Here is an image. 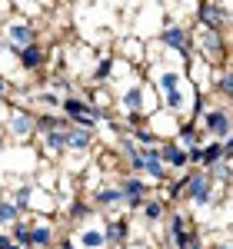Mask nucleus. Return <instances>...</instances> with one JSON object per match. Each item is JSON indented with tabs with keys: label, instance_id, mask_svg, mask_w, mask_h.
I'll return each instance as SVG.
<instances>
[{
	"label": "nucleus",
	"instance_id": "27",
	"mask_svg": "<svg viewBox=\"0 0 233 249\" xmlns=\"http://www.w3.org/2000/svg\"><path fill=\"white\" fill-rule=\"evenodd\" d=\"M10 7L17 10V17H37L40 14V7H37V0H10Z\"/></svg>",
	"mask_w": 233,
	"mask_h": 249
},
{
	"label": "nucleus",
	"instance_id": "33",
	"mask_svg": "<svg viewBox=\"0 0 233 249\" xmlns=\"http://www.w3.org/2000/svg\"><path fill=\"white\" fill-rule=\"evenodd\" d=\"M54 3H57V0H37V7H40V14H43V10H47V7H54Z\"/></svg>",
	"mask_w": 233,
	"mask_h": 249
},
{
	"label": "nucleus",
	"instance_id": "1",
	"mask_svg": "<svg viewBox=\"0 0 233 249\" xmlns=\"http://www.w3.org/2000/svg\"><path fill=\"white\" fill-rule=\"evenodd\" d=\"M183 199L194 206L196 213H214L216 206V183L207 170H187V190Z\"/></svg>",
	"mask_w": 233,
	"mask_h": 249
},
{
	"label": "nucleus",
	"instance_id": "28",
	"mask_svg": "<svg viewBox=\"0 0 233 249\" xmlns=\"http://www.w3.org/2000/svg\"><path fill=\"white\" fill-rule=\"evenodd\" d=\"M0 249H20L17 243H14V236H10L7 230H0Z\"/></svg>",
	"mask_w": 233,
	"mask_h": 249
},
{
	"label": "nucleus",
	"instance_id": "10",
	"mask_svg": "<svg viewBox=\"0 0 233 249\" xmlns=\"http://www.w3.org/2000/svg\"><path fill=\"white\" fill-rule=\"evenodd\" d=\"M194 17L200 27H207V30H220V34H227V27H230V10L227 7H220L216 0H200L194 10Z\"/></svg>",
	"mask_w": 233,
	"mask_h": 249
},
{
	"label": "nucleus",
	"instance_id": "23",
	"mask_svg": "<svg viewBox=\"0 0 233 249\" xmlns=\"http://www.w3.org/2000/svg\"><path fill=\"white\" fill-rule=\"evenodd\" d=\"M57 210V196L54 193H47V190H37L34 186V193H30V206H27V213H54Z\"/></svg>",
	"mask_w": 233,
	"mask_h": 249
},
{
	"label": "nucleus",
	"instance_id": "15",
	"mask_svg": "<svg viewBox=\"0 0 233 249\" xmlns=\"http://www.w3.org/2000/svg\"><path fill=\"white\" fill-rule=\"evenodd\" d=\"M17 67L20 73H40L43 67H47V50L37 43H30V47H23V50H17Z\"/></svg>",
	"mask_w": 233,
	"mask_h": 249
},
{
	"label": "nucleus",
	"instance_id": "32",
	"mask_svg": "<svg viewBox=\"0 0 233 249\" xmlns=\"http://www.w3.org/2000/svg\"><path fill=\"white\" fill-rule=\"evenodd\" d=\"M60 249H80V246H77V243H74V236H67V239L60 243Z\"/></svg>",
	"mask_w": 233,
	"mask_h": 249
},
{
	"label": "nucleus",
	"instance_id": "25",
	"mask_svg": "<svg viewBox=\"0 0 233 249\" xmlns=\"http://www.w3.org/2000/svg\"><path fill=\"white\" fill-rule=\"evenodd\" d=\"M20 216H23V213H20L17 206L7 199V196H0V230H10V226L17 223Z\"/></svg>",
	"mask_w": 233,
	"mask_h": 249
},
{
	"label": "nucleus",
	"instance_id": "17",
	"mask_svg": "<svg viewBox=\"0 0 233 249\" xmlns=\"http://www.w3.org/2000/svg\"><path fill=\"white\" fill-rule=\"evenodd\" d=\"M120 60L130 63V67H136V70H143V60H147V40L123 37V40H120Z\"/></svg>",
	"mask_w": 233,
	"mask_h": 249
},
{
	"label": "nucleus",
	"instance_id": "16",
	"mask_svg": "<svg viewBox=\"0 0 233 249\" xmlns=\"http://www.w3.org/2000/svg\"><path fill=\"white\" fill-rule=\"evenodd\" d=\"M74 243L80 249H107V239H103V226H100L97 219H87V223H80L77 236H74Z\"/></svg>",
	"mask_w": 233,
	"mask_h": 249
},
{
	"label": "nucleus",
	"instance_id": "13",
	"mask_svg": "<svg viewBox=\"0 0 233 249\" xmlns=\"http://www.w3.org/2000/svg\"><path fill=\"white\" fill-rule=\"evenodd\" d=\"M156 156H160V163L167 166L170 176H174V173L180 176V173L187 170V153L176 146L174 140H160V143H156Z\"/></svg>",
	"mask_w": 233,
	"mask_h": 249
},
{
	"label": "nucleus",
	"instance_id": "2",
	"mask_svg": "<svg viewBox=\"0 0 233 249\" xmlns=\"http://www.w3.org/2000/svg\"><path fill=\"white\" fill-rule=\"evenodd\" d=\"M190 37H194V53L203 60V63H210L214 70L223 67V63H230V57H227V34L196 27V30H190Z\"/></svg>",
	"mask_w": 233,
	"mask_h": 249
},
{
	"label": "nucleus",
	"instance_id": "29",
	"mask_svg": "<svg viewBox=\"0 0 233 249\" xmlns=\"http://www.w3.org/2000/svg\"><path fill=\"white\" fill-rule=\"evenodd\" d=\"M10 90H14V87H10V80L0 77V103H7V100H10Z\"/></svg>",
	"mask_w": 233,
	"mask_h": 249
},
{
	"label": "nucleus",
	"instance_id": "4",
	"mask_svg": "<svg viewBox=\"0 0 233 249\" xmlns=\"http://www.w3.org/2000/svg\"><path fill=\"white\" fill-rule=\"evenodd\" d=\"M156 47L167 50L170 57L187 60L194 53V37H190V30H187L183 23H176L174 17H163V27H160V34H156Z\"/></svg>",
	"mask_w": 233,
	"mask_h": 249
},
{
	"label": "nucleus",
	"instance_id": "18",
	"mask_svg": "<svg viewBox=\"0 0 233 249\" xmlns=\"http://www.w3.org/2000/svg\"><path fill=\"white\" fill-rule=\"evenodd\" d=\"M100 226H103V239H107V246H123V243H127V236H130V223H127L123 216L103 219Z\"/></svg>",
	"mask_w": 233,
	"mask_h": 249
},
{
	"label": "nucleus",
	"instance_id": "8",
	"mask_svg": "<svg viewBox=\"0 0 233 249\" xmlns=\"http://www.w3.org/2000/svg\"><path fill=\"white\" fill-rule=\"evenodd\" d=\"M3 130L10 133V140L27 143L30 136H37L34 113H30V110H23V107H10V110H7V116H3Z\"/></svg>",
	"mask_w": 233,
	"mask_h": 249
},
{
	"label": "nucleus",
	"instance_id": "11",
	"mask_svg": "<svg viewBox=\"0 0 233 249\" xmlns=\"http://www.w3.org/2000/svg\"><path fill=\"white\" fill-rule=\"evenodd\" d=\"M67 130H70V123H60L54 130H43L40 136V153L50 156V160H60V156L67 153Z\"/></svg>",
	"mask_w": 233,
	"mask_h": 249
},
{
	"label": "nucleus",
	"instance_id": "12",
	"mask_svg": "<svg viewBox=\"0 0 233 249\" xmlns=\"http://www.w3.org/2000/svg\"><path fill=\"white\" fill-rule=\"evenodd\" d=\"M90 206L97 213H116L123 210V193L116 190V183H100L90 196Z\"/></svg>",
	"mask_w": 233,
	"mask_h": 249
},
{
	"label": "nucleus",
	"instance_id": "35",
	"mask_svg": "<svg viewBox=\"0 0 233 249\" xmlns=\"http://www.w3.org/2000/svg\"><path fill=\"white\" fill-rule=\"evenodd\" d=\"M127 3H130V7H136V3H140V0H127Z\"/></svg>",
	"mask_w": 233,
	"mask_h": 249
},
{
	"label": "nucleus",
	"instance_id": "34",
	"mask_svg": "<svg viewBox=\"0 0 233 249\" xmlns=\"http://www.w3.org/2000/svg\"><path fill=\"white\" fill-rule=\"evenodd\" d=\"M207 249H230V243L223 239V243H216V246H207Z\"/></svg>",
	"mask_w": 233,
	"mask_h": 249
},
{
	"label": "nucleus",
	"instance_id": "14",
	"mask_svg": "<svg viewBox=\"0 0 233 249\" xmlns=\"http://www.w3.org/2000/svg\"><path fill=\"white\" fill-rule=\"evenodd\" d=\"M54 243H57V230H54V223H47L43 216H34L27 249H54Z\"/></svg>",
	"mask_w": 233,
	"mask_h": 249
},
{
	"label": "nucleus",
	"instance_id": "26",
	"mask_svg": "<svg viewBox=\"0 0 233 249\" xmlns=\"http://www.w3.org/2000/svg\"><path fill=\"white\" fill-rule=\"evenodd\" d=\"M30 193H34V183H20L17 190L10 193V203H14L20 213H27V206H30Z\"/></svg>",
	"mask_w": 233,
	"mask_h": 249
},
{
	"label": "nucleus",
	"instance_id": "30",
	"mask_svg": "<svg viewBox=\"0 0 233 249\" xmlns=\"http://www.w3.org/2000/svg\"><path fill=\"white\" fill-rule=\"evenodd\" d=\"M10 10H14V7H10V0H0V20L10 17Z\"/></svg>",
	"mask_w": 233,
	"mask_h": 249
},
{
	"label": "nucleus",
	"instance_id": "9",
	"mask_svg": "<svg viewBox=\"0 0 233 249\" xmlns=\"http://www.w3.org/2000/svg\"><path fill=\"white\" fill-rule=\"evenodd\" d=\"M116 190L123 193V210L130 213H140V206H143V199L150 196V183L143 179V176H120L116 179Z\"/></svg>",
	"mask_w": 233,
	"mask_h": 249
},
{
	"label": "nucleus",
	"instance_id": "6",
	"mask_svg": "<svg viewBox=\"0 0 233 249\" xmlns=\"http://www.w3.org/2000/svg\"><path fill=\"white\" fill-rule=\"evenodd\" d=\"M0 34L7 40V47L10 50H23V47H30V43H37V23L27 17H7V23L0 27Z\"/></svg>",
	"mask_w": 233,
	"mask_h": 249
},
{
	"label": "nucleus",
	"instance_id": "3",
	"mask_svg": "<svg viewBox=\"0 0 233 249\" xmlns=\"http://www.w3.org/2000/svg\"><path fill=\"white\" fill-rule=\"evenodd\" d=\"M196 130H200V136L203 140H230V103H220V107H214V103H207L200 113H196Z\"/></svg>",
	"mask_w": 233,
	"mask_h": 249
},
{
	"label": "nucleus",
	"instance_id": "19",
	"mask_svg": "<svg viewBox=\"0 0 233 249\" xmlns=\"http://www.w3.org/2000/svg\"><path fill=\"white\" fill-rule=\"evenodd\" d=\"M94 143H97V136L90 133V130H80V126H70V130H67V153L87 156L94 150Z\"/></svg>",
	"mask_w": 233,
	"mask_h": 249
},
{
	"label": "nucleus",
	"instance_id": "7",
	"mask_svg": "<svg viewBox=\"0 0 233 249\" xmlns=\"http://www.w3.org/2000/svg\"><path fill=\"white\" fill-rule=\"evenodd\" d=\"M163 223H167V239H170V246H174V249H187L190 243H194L196 226H194V219H190L183 210L167 213Z\"/></svg>",
	"mask_w": 233,
	"mask_h": 249
},
{
	"label": "nucleus",
	"instance_id": "21",
	"mask_svg": "<svg viewBox=\"0 0 233 249\" xmlns=\"http://www.w3.org/2000/svg\"><path fill=\"white\" fill-rule=\"evenodd\" d=\"M174 143L187 153V150H194V146H203V136H200V130H196V123H180Z\"/></svg>",
	"mask_w": 233,
	"mask_h": 249
},
{
	"label": "nucleus",
	"instance_id": "5",
	"mask_svg": "<svg viewBox=\"0 0 233 249\" xmlns=\"http://www.w3.org/2000/svg\"><path fill=\"white\" fill-rule=\"evenodd\" d=\"M154 96V90L147 87V80H134V83H123L120 90H116L114 96V103L120 107V113L123 116H134V113H150L147 110V100Z\"/></svg>",
	"mask_w": 233,
	"mask_h": 249
},
{
	"label": "nucleus",
	"instance_id": "20",
	"mask_svg": "<svg viewBox=\"0 0 233 249\" xmlns=\"http://www.w3.org/2000/svg\"><path fill=\"white\" fill-rule=\"evenodd\" d=\"M114 67H116V53H103V57L94 60V67H90V83H97V87H110V80H114Z\"/></svg>",
	"mask_w": 233,
	"mask_h": 249
},
{
	"label": "nucleus",
	"instance_id": "31",
	"mask_svg": "<svg viewBox=\"0 0 233 249\" xmlns=\"http://www.w3.org/2000/svg\"><path fill=\"white\" fill-rule=\"evenodd\" d=\"M187 249H207V243H203V236L196 232V236H194V243H190V246H187Z\"/></svg>",
	"mask_w": 233,
	"mask_h": 249
},
{
	"label": "nucleus",
	"instance_id": "22",
	"mask_svg": "<svg viewBox=\"0 0 233 249\" xmlns=\"http://www.w3.org/2000/svg\"><path fill=\"white\" fill-rule=\"evenodd\" d=\"M140 213H143V219L147 223H163V216H167V199L163 196H147L143 199V206H140Z\"/></svg>",
	"mask_w": 233,
	"mask_h": 249
},
{
	"label": "nucleus",
	"instance_id": "24",
	"mask_svg": "<svg viewBox=\"0 0 233 249\" xmlns=\"http://www.w3.org/2000/svg\"><path fill=\"white\" fill-rule=\"evenodd\" d=\"M83 100H87L94 110H100V113H107V110L114 107V93H110V87H97V83H94V90L83 96Z\"/></svg>",
	"mask_w": 233,
	"mask_h": 249
}]
</instances>
